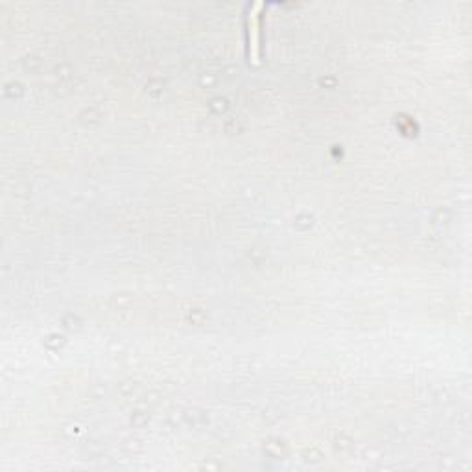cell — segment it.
Here are the masks:
<instances>
[{
    "instance_id": "6da1fadb",
    "label": "cell",
    "mask_w": 472,
    "mask_h": 472,
    "mask_svg": "<svg viewBox=\"0 0 472 472\" xmlns=\"http://www.w3.org/2000/svg\"><path fill=\"white\" fill-rule=\"evenodd\" d=\"M262 8L260 2L253 4L248 11V46L249 60L257 63L259 61V11Z\"/></svg>"
}]
</instances>
